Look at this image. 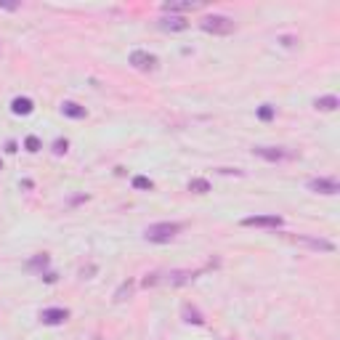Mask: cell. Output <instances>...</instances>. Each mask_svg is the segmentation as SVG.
I'll return each mask as SVG.
<instances>
[{
    "mask_svg": "<svg viewBox=\"0 0 340 340\" xmlns=\"http://www.w3.org/2000/svg\"><path fill=\"white\" fill-rule=\"evenodd\" d=\"M181 229H183V226H181L178 221H160V223H152V226H147V231H143V236H147L149 242L165 245V242H170V239H173V236H176Z\"/></svg>",
    "mask_w": 340,
    "mask_h": 340,
    "instance_id": "cell-1",
    "label": "cell"
},
{
    "mask_svg": "<svg viewBox=\"0 0 340 340\" xmlns=\"http://www.w3.org/2000/svg\"><path fill=\"white\" fill-rule=\"evenodd\" d=\"M202 32H210V35H231L234 32V22L229 16H221V14H213V16H205L202 22Z\"/></svg>",
    "mask_w": 340,
    "mask_h": 340,
    "instance_id": "cell-2",
    "label": "cell"
},
{
    "mask_svg": "<svg viewBox=\"0 0 340 340\" xmlns=\"http://www.w3.org/2000/svg\"><path fill=\"white\" fill-rule=\"evenodd\" d=\"M253 154H258V157L269 160V162H282V160H293L295 152H287L282 147H255Z\"/></svg>",
    "mask_w": 340,
    "mask_h": 340,
    "instance_id": "cell-3",
    "label": "cell"
},
{
    "mask_svg": "<svg viewBox=\"0 0 340 340\" xmlns=\"http://www.w3.org/2000/svg\"><path fill=\"white\" fill-rule=\"evenodd\" d=\"M282 223V215H247V218H242V226H261V229H279Z\"/></svg>",
    "mask_w": 340,
    "mask_h": 340,
    "instance_id": "cell-4",
    "label": "cell"
},
{
    "mask_svg": "<svg viewBox=\"0 0 340 340\" xmlns=\"http://www.w3.org/2000/svg\"><path fill=\"white\" fill-rule=\"evenodd\" d=\"M130 64L136 69H141V72H152V69H157V56L149 54V51H133Z\"/></svg>",
    "mask_w": 340,
    "mask_h": 340,
    "instance_id": "cell-5",
    "label": "cell"
},
{
    "mask_svg": "<svg viewBox=\"0 0 340 340\" xmlns=\"http://www.w3.org/2000/svg\"><path fill=\"white\" fill-rule=\"evenodd\" d=\"M308 189L316 194H337L340 183H337V178H311L308 181Z\"/></svg>",
    "mask_w": 340,
    "mask_h": 340,
    "instance_id": "cell-6",
    "label": "cell"
},
{
    "mask_svg": "<svg viewBox=\"0 0 340 340\" xmlns=\"http://www.w3.org/2000/svg\"><path fill=\"white\" fill-rule=\"evenodd\" d=\"M69 319V311L67 308H45L43 314H40V322L48 324V327H56V324H64Z\"/></svg>",
    "mask_w": 340,
    "mask_h": 340,
    "instance_id": "cell-7",
    "label": "cell"
},
{
    "mask_svg": "<svg viewBox=\"0 0 340 340\" xmlns=\"http://www.w3.org/2000/svg\"><path fill=\"white\" fill-rule=\"evenodd\" d=\"M160 29H165V32H183V29H189V22L183 16H162L160 19Z\"/></svg>",
    "mask_w": 340,
    "mask_h": 340,
    "instance_id": "cell-8",
    "label": "cell"
},
{
    "mask_svg": "<svg viewBox=\"0 0 340 340\" xmlns=\"http://www.w3.org/2000/svg\"><path fill=\"white\" fill-rule=\"evenodd\" d=\"M295 242H298V245L311 247V250H322V253H332V250H335V245H332V242H327V239H316V236H295Z\"/></svg>",
    "mask_w": 340,
    "mask_h": 340,
    "instance_id": "cell-9",
    "label": "cell"
},
{
    "mask_svg": "<svg viewBox=\"0 0 340 340\" xmlns=\"http://www.w3.org/2000/svg\"><path fill=\"white\" fill-rule=\"evenodd\" d=\"M32 109H35V104H32V99H27V96H19V99L11 101V112H14V115L27 117V115H32Z\"/></svg>",
    "mask_w": 340,
    "mask_h": 340,
    "instance_id": "cell-10",
    "label": "cell"
},
{
    "mask_svg": "<svg viewBox=\"0 0 340 340\" xmlns=\"http://www.w3.org/2000/svg\"><path fill=\"white\" fill-rule=\"evenodd\" d=\"M61 115H64V117H72V120H82L88 112H85V107L75 104V101H64V104H61Z\"/></svg>",
    "mask_w": 340,
    "mask_h": 340,
    "instance_id": "cell-11",
    "label": "cell"
},
{
    "mask_svg": "<svg viewBox=\"0 0 340 340\" xmlns=\"http://www.w3.org/2000/svg\"><path fill=\"white\" fill-rule=\"evenodd\" d=\"M314 107H316L319 112H335V109L340 107V101H337V96H322V99L314 101Z\"/></svg>",
    "mask_w": 340,
    "mask_h": 340,
    "instance_id": "cell-12",
    "label": "cell"
},
{
    "mask_svg": "<svg viewBox=\"0 0 340 340\" xmlns=\"http://www.w3.org/2000/svg\"><path fill=\"white\" fill-rule=\"evenodd\" d=\"M194 276H197L194 271H170L165 282H170V284H186V282H191V279H194Z\"/></svg>",
    "mask_w": 340,
    "mask_h": 340,
    "instance_id": "cell-13",
    "label": "cell"
},
{
    "mask_svg": "<svg viewBox=\"0 0 340 340\" xmlns=\"http://www.w3.org/2000/svg\"><path fill=\"white\" fill-rule=\"evenodd\" d=\"M200 3H191V0H186V3H165L162 11L165 14H173V11H194Z\"/></svg>",
    "mask_w": 340,
    "mask_h": 340,
    "instance_id": "cell-14",
    "label": "cell"
},
{
    "mask_svg": "<svg viewBox=\"0 0 340 340\" xmlns=\"http://www.w3.org/2000/svg\"><path fill=\"white\" fill-rule=\"evenodd\" d=\"M189 191H194V194H208V191H210V181H205V178H191V181H189Z\"/></svg>",
    "mask_w": 340,
    "mask_h": 340,
    "instance_id": "cell-15",
    "label": "cell"
},
{
    "mask_svg": "<svg viewBox=\"0 0 340 340\" xmlns=\"http://www.w3.org/2000/svg\"><path fill=\"white\" fill-rule=\"evenodd\" d=\"M130 293H133V282L128 279V282H122V284L117 287V293H115V303L128 301V298H130Z\"/></svg>",
    "mask_w": 340,
    "mask_h": 340,
    "instance_id": "cell-16",
    "label": "cell"
},
{
    "mask_svg": "<svg viewBox=\"0 0 340 340\" xmlns=\"http://www.w3.org/2000/svg\"><path fill=\"white\" fill-rule=\"evenodd\" d=\"M183 316H186V322H191V324H205L202 314L197 311V308H191V306H183Z\"/></svg>",
    "mask_w": 340,
    "mask_h": 340,
    "instance_id": "cell-17",
    "label": "cell"
},
{
    "mask_svg": "<svg viewBox=\"0 0 340 340\" xmlns=\"http://www.w3.org/2000/svg\"><path fill=\"white\" fill-rule=\"evenodd\" d=\"M48 263H51V258L43 253V255H35V258L29 261V269H32V271H40V269H45Z\"/></svg>",
    "mask_w": 340,
    "mask_h": 340,
    "instance_id": "cell-18",
    "label": "cell"
},
{
    "mask_svg": "<svg viewBox=\"0 0 340 340\" xmlns=\"http://www.w3.org/2000/svg\"><path fill=\"white\" fill-rule=\"evenodd\" d=\"M274 115H276V107H271V104H263V107H258V120L269 122V120H274Z\"/></svg>",
    "mask_w": 340,
    "mask_h": 340,
    "instance_id": "cell-19",
    "label": "cell"
},
{
    "mask_svg": "<svg viewBox=\"0 0 340 340\" xmlns=\"http://www.w3.org/2000/svg\"><path fill=\"white\" fill-rule=\"evenodd\" d=\"M133 189H147V191H152L154 183H152L147 176H136V178H133Z\"/></svg>",
    "mask_w": 340,
    "mask_h": 340,
    "instance_id": "cell-20",
    "label": "cell"
},
{
    "mask_svg": "<svg viewBox=\"0 0 340 340\" xmlns=\"http://www.w3.org/2000/svg\"><path fill=\"white\" fill-rule=\"evenodd\" d=\"M24 147H27V152L35 154V152H40V147H43V143H40L37 136H27V138H24Z\"/></svg>",
    "mask_w": 340,
    "mask_h": 340,
    "instance_id": "cell-21",
    "label": "cell"
},
{
    "mask_svg": "<svg viewBox=\"0 0 340 340\" xmlns=\"http://www.w3.org/2000/svg\"><path fill=\"white\" fill-rule=\"evenodd\" d=\"M67 149H69V141L67 138H56L54 141V154H67Z\"/></svg>",
    "mask_w": 340,
    "mask_h": 340,
    "instance_id": "cell-22",
    "label": "cell"
},
{
    "mask_svg": "<svg viewBox=\"0 0 340 340\" xmlns=\"http://www.w3.org/2000/svg\"><path fill=\"white\" fill-rule=\"evenodd\" d=\"M0 170H3V162H0Z\"/></svg>",
    "mask_w": 340,
    "mask_h": 340,
    "instance_id": "cell-23",
    "label": "cell"
}]
</instances>
